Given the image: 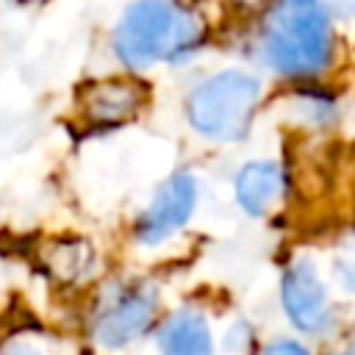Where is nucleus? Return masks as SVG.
Returning <instances> with one entry per match:
<instances>
[{
	"instance_id": "11",
	"label": "nucleus",
	"mask_w": 355,
	"mask_h": 355,
	"mask_svg": "<svg viewBox=\"0 0 355 355\" xmlns=\"http://www.w3.org/2000/svg\"><path fill=\"white\" fill-rule=\"evenodd\" d=\"M341 272H344V277H347V283H349V286L355 288V266H344Z\"/></svg>"
},
{
	"instance_id": "6",
	"label": "nucleus",
	"mask_w": 355,
	"mask_h": 355,
	"mask_svg": "<svg viewBox=\"0 0 355 355\" xmlns=\"http://www.w3.org/2000/svg\"><path fill=\"white\" fill-rule=\"evenodd\" d=\"M283 308L288 319L305 330V333H319L330 324V305L324 286L316 277V269L308 261H297L288 266L283 275Z\"/></svg>"
},
{
	"instance_id": "1",
	"label": "nucleus",
	"mask_w": 355,
	"mask_h": 355,
	"mask_svg": "<svg viewBox=\"0 0 355 355\" xmlns=\"http://www.w3.org/2000/svg\"><path fill=\"white\" fill-rule=\"evenodd\" d=\"M202 42V19L172 0H136L114 28V53L130 69L180 61Z\"/></svg>"
},
{
	"instance_id": "9",
	"label": "nucleus",
	"mask_w": 355,
	"mask_h": 355,
	"mask_svg": "<svg viewBox=\"0 0 355 355\" xmlns=\"http://www.w3.org/2000/svg\"><path fill=\"white\" fill-rule=\"evenodd\" d=\"M158 347L166 355H208L211 333H208L205 319L194 311L172 313L158 330Z\"/></svg>"
},
{
	"instance_id": "3",
	"label": "nucleus",
	"mask_w": 355,
	"mask_h": 355,
	"mask_svg": "<svg viewBox=\"0 0 355 355\" xmlns=\"http://www.w3.org/2000/svg\"><path fill=\"white\" fill-rule=\"evenodd\" d=\"M261 100V83L239 69H225L202 80L186 100V116L197 133L214 141H239Z\"/></svg>"
},
{
	"instance_id": "7",
	"label": "nucleus",
	"mask_w": 355,
	"mask_h": 355,
	"mask_svg": "<svg viewBox=\"0 0 355 355\" xmlns=\"http://www.w3.org/2000/svg\"><path fill=\"white\" fill-rule=\"evenodd\" d=\"M144 100H147V94H144L141 83L119 80V78L92 83L80 94L83 114L100 125H116L122 119H130L144 105Z\"/></svg>"
},
{
	"instance_id": "8",
	"label": "nucleus",
	"mask_w": 355,
	"mask_h": 355,
	"mask_svg": "<svg viewBox=\"0 0 355 355\" xmlns=\"http://www.w3.org/2000/svg\"><path fill=\"white\" fill-rule=\"evenodd\" d=\"M283 191V169L275 161H252L236 175V200L250 216H263Z\"/></svg>"
},
{
	"instance_id": "2",
	"label": "nucleus",
	"mask_w": 355,
	"mask_h": 355,
	"mask_svg": "<svg viewBox=\"0 0 355 355\" xmlns=\"http://www.w3.org/2000/svg\"><path fill=\"white\" fill-rule=\"evenodd\" d=\"M266 58L288 75H308L324 67L330 39L319 0H277L263 28Z\"/></svg>"
},
{
	"instance_id": "10",
	"label": "nucleus",
	"mask_w": 355,
	"mask_h": 355,
	"mask_svg": "<svg viewBox=\"0 0 355 355\" xmlns=\"http://www.w3.org/2000/svg\"><path fill=\"white\" fill-rule=\"evenodd\" d=\"M266 352H294V355H302L305 347H300V344H294V341H275V344L266 347Z\"/></svg>"
},
{
	"instance_id": "4",
	"label": "nucleus",
	"mask_w": 355,
	"mask_h": 355,
	"mask_svg": "<svg viewBox=\"0 0 355 355\" xmlns=\"http://www.w3.org/2000/svg\"><path fill=\"white\" fill-rule=\"evenodd\" d=\"M197 205V183L189 172H178L158 186L150 205L136 222V239L147 247L161 244L175 230H180Z\"/></svg>"
},
{
	"instance_id": "5",
	"label": "nucleus",
	"mask_w": 355,
	"mask_h": 355,
	"mask_svg": "<svg viewBox=\"0 0 355 355\" xmlns=\"http://www.w3.org/2000/svg\"><path fill=\"white\" fill-rule=\"evenodd\" d=\"M155 297L144 288H125L97 311L94 319V338L103 347H125L139 338L155 319Z\"/></svg>"
}]
</instances>
